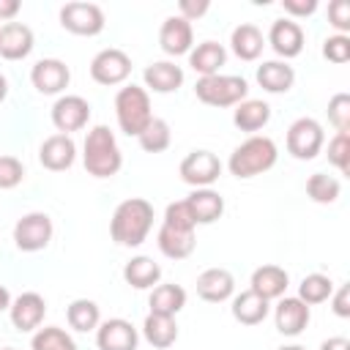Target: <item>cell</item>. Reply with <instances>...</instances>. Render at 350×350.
Listing matches in <instances>:
<instances>
[{
	"label": "cell",
	"instance_id": "7402d4cb",
	"mask_svg": "<svg viewBox=\"0 0 350 350\" xmlns=\"http://www.w3.org/2000/svg\"><path fill=\"white\" fill-rule=\"evenodd\" d=\"M197 295L208 304H224L235 295V276L227 268H208L197 276Z\"/></svg>",
	"mask_w": 350,
	"mask_h": 350
},
{
	"label": "cell",
	"instance_id": "8992f818",
	"mask_svg": "<svg viewBox=\"0 0 350 350\" xmlns=\"http://www.w3.org/2000/svg\"><path fill=\"white\" fill-rule=\"evenodd\" d=\"M284 148L293 159L298 161H312L320 156V150L325 148V131L320 126V120L314 118H298L290 123L287 137H284Z\"/></svg>",
	"mask_w": 350,
	"mask_h": 350
},
{
	"label": "cell",
	"instance_id": "484cf974",
	"mask_svg": "<svg viewBox=\"0 0 350 350\" xmlns=\"http://www.w3.org/2000/svg\"><path fill=\"white\" fill-rule=\"evenodd\" d=\"M271 120V104L262 98H246L241 104L232 107V123L238 131H246L249 137L257 134L260 129H265Z\"/></svg>",
	"mask_w": 350,
	"mask_h": 350
},
{
	"label": "cell",
	"instance_id": "ac0fdd59",
	"mask_svg": "<svg viewBox=\"0 0 350 350\" xmlns=\"http://www.w3.org/2000/svg\"><path fill=\"white\" fill-rule=\"evenodd\" d=\"M159 46L164 55L170 57H180V55H189L191 46H194V30H191V22L180 19L178 14L175 16H167L159 27Z\"/></svg>",
	"mask_w": 350,
	"mask_h": 350
},
{
	"label": "cell",
	"instance_id": "7a4b0ae2",
	"mask_svg": "<svg viewBox=\"0 0 350 350\" xmlns=\"http://www.w3.org/2000/svg\"><path fill=\"white\" fill-rule=\"evenodd\" d=\"M82 164L88 175L93 178H112L123 167V153L118 148L115 131L104 123L88 129L85 142H82Z\"/></svg>",
	"mask_w": 350,
	"mask_h": 350
},
{
	"label": "cell",
	"instance_id": "681fc988",
	"mask_svg": "<svg viewBox=\"0 0 350 350\" xmlns=\"http://www.w3.org/2000/svg\"><path fill=\"white\" fill-rule=\"evenodd\" d=\"M11 293H8V287L5 284H0V312H8L11 309Z\"/></svg>",
	"mask_w": 350,
	"mask_h": 350
},
{
	"label": "cell",
	"instance_id": "7c38bea8",
	"mask_svg": "<svg viewBox=\"0 0 350 350\" xmlns=\"http://www.w3.org/2000/svg\"><path fill=\"white\" fill-rule=\"evenodd\" d=\"M265 44L279 55V60H293L304 52V44H306V33L298 22L287 19V16H279L271 22L268 27V36H265Z\"/></svg>",
	"mask_w": 350,
	"mask_h": 350
},
{
	"label": "cell",
	"instance_id": "603a6c76",
	"mask_svg": "<svg viewBox=\"0 0 350 350\" xmlns=\"http://www.w3.org/2000/svg\"><path fill=\"white\" fill-rule=\"evenodd\" d=\"M257 85L271 93V96H282V93H290L293 85H295V68L284 60H262L257 66V74H254Z\"/></svg>",
	"mask_w": 350,
	"mask_h": 350
},
{
	"label": "cell",
	"instance_id": "f6af8a7d",
	"mask_svg": "<svg viewBox=\"0 0 350 350\" xmlns=\"http://www.w3.org/2000/svg\"><path fill=\"white\" fill-rule=\"evenodd\" d=\"M208 11H211V3L208 0H180L178 3V16L186 19V22H197Z\"/></svg>",
	"mask_w": 350,
	"mask_h": 350
},
{
	"label": "cell",
	"instance_id": "d590c367",
	"mask_svg": "<svg viewBox=\"0 0 350 350\" xmlns=\"http://www.w3.org/2000/svg\"><path fill=\"white\" fill-rule=\"evenodd\" d=\"M334 293V282L331 276L325 273H306L298 284V298L306 304V306H317V304H325Z\"/></svg>",
	"mask_w": 350,
	"mask_h": 350
},
{
	"label": "cell",
	"instance_id": "9a60e30c",
	"mask_svg": "<svg viewBox=\"0 0 350 350\" xmlns=\"http://www.w3.org/2000/svg\"><path fill=\"white\" fill-rule=\"evenodd\" d=\"M44 314H46V301L44 295L38 293H19L14 301H11V309H8V317H11V325L19 331V334H36L44 323Z\"/></svg>",
	"mask_w": 350,
	"mask_h": 350
},
{
	"label": "cell",
	"instance_id": "f5cc1de1",
	"mask_svg": "<svg viewBox=\"0 0 350 350\" xmlns=\"http://www.w3.org/2000/svg\"><path fill=\"white\" fill-rule=\"evenodd\" d=\"M3 350H16V347H3Z\"/></svg>",
	"mask_w": 350,
	"mask_h": 350
},
{
	"label": "cell",
	"instance_id": "d6a6232c",
	"mask_svg": "<svg viewBox=\"0 0 350 350\" xmlns=\"http://www.w3.org/2000/svg\"><path fill=\"white\" fill-rule=\"evenodd\" d=\"M66 323L68 328L79 331V334H88V331H96L98 323H101V309L96 301L90 298H74L68 306H66Z\"/></svg>",
	"mask_w": 350,
	"mask_h": 350
},
{
	"label": "cell",
	"instance_id": "bcb514c9",
	"mask_svg": "<svg viewBox=\"0 0 350 350\" xmlns=\"http://www.w3.org/2000/svg\"><path fill=\"white\" fill-rule=\"evenodd\" d=\"M331 309H334V314L336 317H350V287L347 284H339V287H334V293H331Z\"/></svg>",
	"mask_w": 350,
	"mask_h": 350
},
{
	"label": "cell",
	"instance_id": "3957f363",
	"mask_svg": "<svg viewBox=\"0 0 350 350\" xmlns=\"http://www.w3.org/2000/svg\"><path fill=\"white\" fill-rule=\"evenodd\" d=\"M279 159V148L271 137L265 134H252L246 137L227 159V170L230 175H235L238 180H249L254 175L268 172Z\"/></svg>",
	"mask_w": 350,
	"mask_h": 350
},
{
	"label": "cell",
	"instance_id": "8fae6325",
	"mask_svg": "<svg viewBox=\"0 0 350 350\" xmlns=\"http://www.w3.org/2000/svg\"><path fill=\"white\" fill-rule=\"evenodd\" d=\"M49 118H52V126L57 129V134H74V131H82L90 120V104L88 98L82 96H74V93H63L55 98L52 109H49Z\"/></svg>",
	"mask_w": 350,
	"mask_h": 350
},
{
	"label": "cell",
	"instance_id": "30bf717a",
	"mask_svg": "<svg viewBox=\"0 0 350 350\" xmlns=\"http://www.w3.org/2000/svg\"><path fill=\"white\" fill-rule=\"evenodd\" d=\"M90 77H93V82H98L104 88L123 85L131 77V57L123 49H118V46H107V49L93 55Z\"/></svg>",
	"mask_w": 350,
	"mask_h": 350
},
{
	"label": "cell",
	"instance_id": "c3c4849f",
	"mask_svg": "<svg viewBox=\"0 0 350 350\" xmlns=\"http://www.w3.org/2000/svg\"><path fill=\"white\" fill-rule=\"evenodd\" d=\"M320 350H350V339H345V336H328L325 342H320Z\"/></svg>",
	"mask_w": 350,
	"mask_h": 350
},
{
	"label": "cell",
	"instance_id": "44dd1931",
	"mask_svg": "<svg viewBox=\"0 0 350 350\" xmlns=\"http://www.w3.org/2000/svg\"><path fill=\"white\" fill-rule=\"evenodd\" d=\"M287 284H290V273L282 265H273V262L254 268L252 279H249V290L257 293L265 301H279L287 293Z\"/></svg>",
	"mask_w": 350,
	"mask_h": 350
},
{
	"label": "cell",
	"instance_id": "ab89813d",
	"mask_svg": "<svg viewBox=\"0 0 350 350\" xmlns=\"http://www.w3.org/2000/svg\"><path fill=\"white\" fill-rule=\"evenodd\" d=\"M328 164L336 167L342 175L350 172V137L347 134H334L328 139Z\"/></svg>",
	"mask_w": 350,
	"mask_h": 350
},
{
	"label": "cell",
	"instance_id": "52a82bcc",
	"mask_svg": "<svg viewBox=\"0 0 350 350\" xmlns=\"http://www.w3.org/2000/svg\"><path fill=\"white\" fill-rule=\"evenodd\" d=\"M52 235H55V224L44 211H30L14 224V246L25 254L46 249L52 243Z\"/></svg>",
	"mask_w": 350,
	"mask_h": 350
},
{
	"label": "cell",
	"instance_id": "4dcf8cb0",
	"mask_svg": "<svg viewBox=\"0 0 350 350\" xmlns=\"http://www.w3.org/2000/svg\"><path fill=\"white\" fill-rule=\"evenodd\" d=\"M139 331H142V339L156 350H167L178 342V323H175V317H167V314H150L148 312Z\"/></svg>",
	"mask_w": 350,
	"mask_h": 350
},
{
	"label": "cell",
	"instance_id": "f907efd6",
	"mask_svg": "<svg viewBox=\"0 0 350 350\" xmlns=\"http://www.w3.org/2000/svg\"><path fill=\"white\" fill-rule=\"evenodd\" d=\"M8 98V79H5V74H0V104Z\"/></svg>",
	"mask_w": 350,
	"mask_h": 350
},
{
	"label": "cell",
	"instance_id": "ba28073f",
	"mask_svg": "<svg viewBox=\"0 0 350 350\" xmlns=\"http://www.w3.org/2000/svg\"><path fill=\"white\" fill-rule=\"evenodd\" d=\"M57 16H60V27L63 30H68L71 36H85V38L98 36L104 30V25H107V16H104L101 5L82 3V0L66 3Z\"/></svg>",
	"mask_w": 350,
	"mask_h": 350
},
{
	"label": "cell",
	"instance_id": "e575fe53",
	"mask_svg": "<svg viewBox=\"0 0 350 350\" xmlns=\"http://www.w3.org/2000/svg\"><path fill=\"white\" fill-rule=\"evenodd\" d=\"M137 142H139V148L145 153H164L170 148V142H172V129H170V123L164 118L153 115V120L145 126V131L137 137Z\"/></svg>",
	"mask_w": 350,
	"mask_h": 350
},
{
	"label": "cell",
	"instance_id": "9c48e42d",
	"mask_svg": "<svg viewBox=\"0 0 350 350\" xmlns=\"http://www.w3.org/2000/svg\"><path fill=\"white\" fill-rule=\"evenodd\" d=\"M221 170H224V164L219 161V156H216L213 150L200 148V150H191V153L180 161L178 175H180V180L189 183L191 189H211V186L221 178Z\"/></svg>",
	"mask_w": 350,
	"mask_h": 350
},
{
	"label": "cell",
	"instance_id": "d4e9b609",
	"mask_svg": "<svg viewBox=\"0 0 350 350\" xmlns=\"http://www.w3.org/2000/svg\"><path fill=\"white\" fill-rule=\"evenodd\" d=\"M230 49H232V55H235L238 60L252 63V60H257V57L262 55V49H265V36H262V30H260L257 25L241 22V25L232 27V33H230Z\"/></svg>",
	"mask_w": 350,
	"mask_h": 350
},
{
	"label": "cell",
	"instance_id": "4316f807",
	"mask_svg": "<svg viewBox=\"0 0 350 350\" xmlns=\"http://www.w3.org/2000/svg\"><path fill=\"white\" fill-rule=\"evenodd\" d=\"M227 63V49L219 41H202L194 44L189 52V66L194 68V74L200 77H213L221 74V66Z\"/></svg>",
	"mask_w": 350,
	"mask_h": 350
},
{
	"label": "cell",
	"instance_id": "4fadbf2b",
	"mask_svg": "<svg viewBox=\"0 0 350 350\" xmlns=\"http://www.w3.org/2000/svg\"><path fill=\"white\" fill-rule=\"evenodd\" d=\"M30 82L41 96H63L71 82V68L60 57H41L30 68Z\"/></svg>",
	"mask_w": 350,
	"mask_h": 350
},
{
	"label": "cell",
	"instance_id": "7bdbcfd3",
	"mask_svg": "<svg viewBox=\"0 0 350 350\" xmlns=\"http://www.w3.org/2000/svg\"><path fill=\"white\" fill-rule=\"evenodd\" d=\"M328 25L339 36H347V30H350V3L347 0H331L328 3Z\"/></svg>",
	"mask_w": 350,
	"mask_h": 350
},
{
	"label": "cell",
	"instance_id": "836d02e7",
	"mask_svg": "<svg viewBox=\"0 0 350 350\" xmlns=\"http://www.w3.org/2000/svg\"><path fill=\"white\" fill-rule=\"evenodd\" d=\"M342 194V183L328 172H312L306 178V197L317 205H331Z\"/></svg>",
	"mask_w": 350,
	"mask_h": 350
},
{
	"label": "cell",
	"instance_id": "f35d334b",
	"mask_svg": "<svg viewBox=\"0 0 350 350\" xmlns=\"http://www.w3.org/2000/svg\"><path fill=\"white\" fill-rule=\"evenodd\" d=\"M161 224H167V227H172V230H183V232H194V230H197V224H194V219H191V213H189L186 200L170 202V205L164 208Z\"/></svg>",
	"mask_w": 350,
	"mask_h": 350
},
{
	"label": "cell",
	"instance_id": "816d5d0a",
	"mask_svg": "<svg viewBox=\"0 0 350 350\" xmlns=\"http://www.w3.org/2000/svg\"><path fill=\"white\" fill-rule=\"evenodd\" d=\"M276 350H306V347H301V345H282V347H276Z\"/></svg>",
	"mask_w": 350,
	"mask_h": 350
},
{
	"label": "cell",
	"instance_id": "74e56055",
	"mask_svg": "<svg viewBox=\"0 0 350 350\" xmlns=\"http://www.w3.org/2000/svg\"><path fill=\"white\" fill-rule=\"evenodd\" d=\"M328 123L336 129V134H350V96L345 90L328 98Z\"/></svg>",
	"mask_w": 350,
	"mask_h": 350
},
{
	"label": "cell",
	"instance_id": "ee69618b",
	"mask_svg": "<svg viewBox=\"0 0 350 350\" xmlns=\"http://www.w3.org/2000/svg\"><path fill=\"white\" fill-rule=\"evenodd\" d=\"M282 8L287 14V19L298 22V19H306L317 11V0H282Z\"/></svg>",
	"mask_w": 350,
	"mask_h": 350
},
{
	"label": "cell",
	"instance_id": "ffe728a7",
	"mask_svg": "<svg viewBox=\"0 0 350 350\" xmlns=\"http://www.w3.org/2000/svg\"><path fill=\"white\" fill-rule=\"evenodd\" d=\"M36 46V36L25 22L0 25V57L3 60H25Z\"/></svg>",
	"mask_w": 350,
	"mask_h": 350
},
{
	"label": "cell",
	"instance_id": "e0dca14e",
	"mask_svg": "<svg viewBox=\"0 0 350 350\" xmlns=\"http://www.w3.org/2000/svg\"><path fill=\"white\" fill-rule=\"evenodd\" d=\"M38 161L49 172H66L77 161V142L68 134H52L38 148Z\"/></svg>",
	"mask_w": 350,
	"mask_h": 350
},
{
	"label": "cell",
	"instance_id": "277c9868",
	"mask_svg": "<svg viewBox=\"0 0 350 350\" xmlns=\"http://www.w3.org/2000/svg\"><path fill=\"white\" fill-rule=\"evenodd\" d=\"M115 118H118V129L126 137H139L145 131V126L153 120V109H150V93L142 85H123L115 93Z\"/></svg>",
	"mask_w": 350,
	"mask_h": 350
},
{
	"label": "cell",
	"instance_id": "f546056e",
	"mask_svg": "<svg viewBox=\"0 0 350 350\" xmlns=\"http://www.w3.org/2000/svg\"><path fill=\"white\" fill-rule=\"evenodd\" d=\"M148 306H150V314L175 317L186 306V290L175 282H159L148 295Z\"/></svg>",
	"mask_w": 350,
	"mask_h": 350
},
{
	"label": "cell",
	"instance_id": "8d00e7d4",
	"mask_svg": "<svg viewBox=\"0 0 350 350\" xmlns=\"http://www.w3.org/2000/svg\"><path fill=\"white\" fill-rule=\"evenodd\" d=\"M30 350H79V347L66 328L44 325L30 336Z\"/></svg>",
	"mask_w": 350,
	"mask_h": 350
},
{
	"label": "cell",
	"instance_id": "5b68a950",
	"mask_svg": "<svg viewBox=\"0 0 350 350\" xmlns=\"http://www.w3.org/2000/svg\"><path fill=\"white\" fill-rule=\"evenodd\" d=\"M194 96L208 107H235L249 98V82L238 74H213V77H197Z\"/></svg>",
	"mask_w": 350,
	"mask_h": 350
},
{
	"label": "cell",
	"instance_id": "7dc6e473",
	"mask_svg": "<svg viewBox=\"0 0 350 350\" xmlns=\"http://www.w3.org/2000/svg\"><path fill=\"white\" fill-rule=\"evenodd\" d=\"M19 11H22L19 0H0V22H16Z\"/></svg>",
	"mask_w": 350,
	"mask_h": 350
},
{
	"label": "cell",
	"instance_id": "b9f144b4",
	"mask_svg": "<svg viewBox=\"0 0 350 350\" xmlns=\"http://www.w3.org/2000/svg\"><path fill=\"white\" fill-rule=\"evenodd\" d=\"M25 180V164L16 156H0V189H16Z\"/></svg>",
	"mask_w": 350,
	"mask_h": 350
},
{
	"label": "cell",
	"instance_id": "83f0119b",
	"mask_svg": "<svg viewBox=\"0 0 350 350\" xmlns=\"http://www.w3.org/2000/svg\"><path fill=\"white\" fill-rule=\"evenodd\" d=\"M123 282L134 290H153L161 282V265L148 254H137L123 265Z\"/></svg>",
	"mask_w": 350,
	"mask_h": 350
},
{
	"label": "cell",
	"instance_id": "2e32d148",
	"mask_svg": "<svg viewBox=\"0 0 350 350\" xmlns=\"http://www.w3.org/2000/svg\"><path fill=\"white\" fill-rule=\"evenodd\" d=\"M96 347L98 350H137L139 347V331L126 317L101 320L96 328Z\"/></svg>",
	"mask_w": 350,
	"mask_h": 350
},
{
	"label": "cell",
	"instance_id": "cb8c5ba5",
	"mask_svg": "<svg viewBox=\"0 0 350 350\" xmlns=\"http://www.w3.org/2000/svg\"><path fill=\"white\" fill-rule=\"evenodd\" d=\"M189 213L194 219V224H213L221 219L224 213V197L211 186V189H194L186 197Z\"/></svg>",
	"mask_w": 350,
	"mask_h": 350
},
{
	"label": "cell",
	"instance_id": "d6986e66",
	"mask_svg": "<svg viewBox=\"0 0 350 350\" xmlns=\"http://www.w3.org/2000/svg\"><path fill=\"white\" fill-rule=\"evenodd\" d=\"M183 79H186V74H183V68H180L175 60H153V63L145 66V71H142L145 90H148V93H159V96L175 93V90L183 85Z\"/></svg>",
	"mask_w": 350,
	"mask_h": 350
},
{
	"label": "cell",
	"instance_id": "f1b7e54d",
	"mask_svg": "<svg viewBox=\"0 0 350 350\" xmlns=\"http://www.w3.org/2000/svg\"><path fill=\"white\" fill-rule=\"evenodd\" d=\"M230 304H232L230 312H232L235 323H241V325H260V323L271 314V301L260 298V295L252 293V290H243V293L232 295Z\"/></svg>",
	"mask_w": 350,
	"mask_h": 350
},
{
	"label": "cell",
	"instance_id": "6da1fadb",
	"mask_svg": "<svg viewBox=\"0 0 350 350\" xmlns=\"http://www.w3.org/2000/svg\"><path fill=\"white\" fill-rule=\"evenodd\" d=\"M153 219H156V211L145 197H129L115 208L109 219V235L118 246L137 249L148 241Z\"/></svg>",
	"mask_w": 350,
	"mask_h": 350
},
{
	"label": "cell",
	"instance_id": "5bb4252c",
	"mask_svg": "<svg viewBox=\"0 0 350 350\" xmlns=\"http://www.w3.org/2000/svg\"><path fill=\"white\" fill-rule=\"evenodd\" d=\"M312 320V306H306L298 295H282L273 306V325L282 336H301Z\"/></svg>",
	"mask_w": 350,
	"mask_h": 350
},
{
	"label": "cell",
	"instance_id": "1f68e13d",
	"mask_svg": "<svg viewBox=\"0 0 350 350\" xmlns=\"http://www.w3.org/2000/svg\"><path fill=\"white\" fill-rule=\"evenodd\" d=\"M156 246L170 260H186V257H191V252L197 246V235L194 232H183V230H172V227L161 224L159 232H156Z\"/></svg>",
	"mask_w": 350,
	"mask_h": 350
},
{
	"label": "cell",
	"instance_id": "60d3db41",
	"mask_svg": "<svg viewBox=\"0 0 350 350\" xmlns=\"http://www.w3.org/2000/svg\"><path fill=\"white\" fill-rule=\"evenodd\" d=\"M323 57L334 66H345L350 60V36H339V33L328 36L323 41Z\"/></svg>",
	"mask_w": 350,
	"mask_h": 350
}]
</instances>
